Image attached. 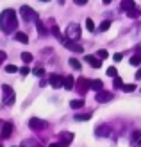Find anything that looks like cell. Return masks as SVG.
Listing matches in <instances>:
<instances>
[{
  "instance_id": "1",
  "label": "cell",
  "mask_w": 141,
  "mask_h": 147,
  "mask_svg": "<svg viewBox=\"0 0 141 147\" xmlns=\"http://www.w3.org/2000/svg\"><path fill=\"white\" fill-rule=\"evenodd\" d=\"M16 25H18V18L13 9H4L0 13V31H4L5 34H11L16 31Z\"/></svg>"
},
{
  "instance_id": "2",
  "label": "cell",
  "mask_w": 141,
  "mask_h": 147,
  "mask_svg": "<svg viewBox=\"0 0 141 147\" xmlns=\"http://www.w3.org/2000/svg\"><path fill=\"white\" fill-rule=\"evenodd\" d=\"M20 14H21V18H23L25 22H31V20L38 22V20H39V18H38V13H36L34 9H31L29 5H21V7H20Z\"/></svg>"
},
{
  "instance_id": "3",
  "label": "cell",
  "mask_w": 141,
  "mask_h": 147,
  "mask_svg": "<svg viewBox=\"0 0 141 147\" xmlns=\"http://www.w3.org/2000/svg\"><path fill=\"white\" fill-rule=\"evenodd\" d=\"M66 38L77 41V40L80 38V27H79L77 24H70L68 29H66Z\"/></svg>"
},
{
  "instance_id": "4",
  "label": "cell",
  "mask_w": 141,
  "mask_h": 147,
  "mask_svg": "<svg viewBox=\"0 0 141 147\" xmlns=\"http://www.w3.org/2000/svg\"><path fill=\"white\" fill-rule=\"evenodd\" d=\"M91 88V81H88L86 77H79L77 79V83H75V90L79 93H86L88 90Z\"/></svg>"
},
{
  "instance_id": "5",
  "label": "cell",
  "mask_w": 141,
  "mask_h": 147,
  "mask_svg": "<svg viewBox=\"0 0 141 147\" xmlns=\"http://www.w3.org/2000/svg\"><path fill=\"white\" fill-rule=\"evenodd\" d=\"M47 120H41V119H36V117H32L31 120H29V127L34 129V131H43V129H47Z\"/></svg>"
},
{
  "instance_id": "6",
  "label": "cell",
  "mask_w": 141,
  "mask_h": 147,
  "mask_svg": "<svg viewBox=\"0 0 141 147\" xmlns=\"http://www.w3.org/2000/svg\"><path fill=\"white\" fill-rule=\"evenodd\" d=\"M59 41H61V43H63V45H64L66 49H70V50H73V52H82V47H80V45H79L77 41H73V40H70V38H64V36H63V38L59 40Z\"/></svg>"
},
{
  "instance_id": "7",
  "label": "cell",
  "mask_w": 141,
  "mask_h": 147,
  "mask_svg": "<svg viewBox=\"0 0 141 147\" xmlns=\"http://www.w3.org/2000/svg\"><path fill=\"white\" fill-rule=\"evenodd\" d=\"M2 90L5 92V97H4V104L5 106H11L13 102H14V92H13V88L9 84H4L2 86Z\"/></svg>"
},
{
  "instance_id": "8",
  "label": "cell",
  "mask_w": 141,
  "mask_h": 147,
  "mask_svg": "<svg viewBox=\"0 0 141 147\" xmlns=\"http://www.w3.org/2000/svg\"><path fill=\"white\" fill-rule=\"evenodd\" d=\"M73 133H68V131H61L59 133V140H61V144L63 145H68V144H72L73 142Z\"/></svg>"
},
{
  "instance_id": "9",
  "label": "cell",
  "mask_w": 141,
  "mask_h": 147,
  "mask_svg": "<svg viewBox=\"0 0 141 147\" xmlns=\"http://www.w3.org/2000/svg\"><path fill=\"white\" fill-rule=\"evenodd\" d=\"M114 99V95L113 93H111V92H98V93H96V100H98V102H109V100H113Z\"/></svg>"
},
{
  "instance_id": "10",
  "label": "cell",
  "mask_w": 141,
  "mask_h": 147,
  "mask_svg": "<svg viewBox=\"0 0 141 147\" xmlns=\"http://www.w3.org/2000/svg\"><path fill=\"white\" fill-rule=\"evenodd\" d=\"M50 84L54 88H61V86H64V79L61 76H57V74H52L50 76Z\"/></svg>"
},
{
  "instance_id": "11",
  "label": "cell",
  "mask_w": 141,
  "mask_h": 147,
  "mask_svg": "<svg viewBox=\"0 0 141 147\" xmlns=\"http://www.w3.org/2000/svg\"><path fill=\"white\" fill-rule=\"evenodd\" d=\"M11 133H13V124L5 122V124H4V127H2V131H0V138H2V140H5V138H9V136H11Z\"/></svg>"
},
{
  "instance_id": "12",
  "label": "cell",
  "mask_w": 141,
  "mask_h": 147,
  "mask_svg": "<svg viewBox=\"0 0 141 147\" xmlns=\"http://www.w3.org/2000/svg\"><path fill=\"white\" fill-rule=\"evenodd\" d=\"M95 133H96V136H109L111 135V127L106 126V124H102V126H96Z\"/></svg>"
},
{
  "instance_id": "13",
  "label": "cell",
  "mask_w": 141,
  "mask_h": 147,
  "mask_svg": "<svg viewBox=\"0 0 141 147\" xmlns=\"http://www.w3.org/2000/svg\"><path fill=\"white\" fill-rule=\"evenodd\" d=\"M86 63H90L93 68H100L102 67V59H98L96 56H91V54L86 56Z\"/></svg>"
},
{
  "instance_id": "14",
  "label": "cell",
  "mask_w": 141,
  "mask_h": 147,
  "mask_svg": "<svg viewBox=\"0 0 141 147\" xmlns=\"http://www.w3.org/2000/svg\"><path fill=\"white\" fill-rule=\"evenodd\" d=\"M36 29H38V34L41 36V38H45V36L48 34V31H47V27L43 25V22H41V20H38V22H36Z\"/></svg>"
},
{
  "instance_id": "15",
  "label": "cell",
  "mask_w": 141,
  "mask_h": 147,
  "mask_svg": "<svg viewBox=\"0 0 141 147\" xmlns=\"http://www.w3.org/2000/svg\"><path fill=\"white\" fill-rule=\"evenodd\" d=\"M75 83H77V79H73V77H64V88H66V90H73Z\"/></svg>"
},
{
  "instance_id": "16",
  "label": "cell",
  "mask_w": 141,
  "mask_h": 147,
  "mask_svg": "<svg viewBox=\"0 0 141 147\" xmlns=\"http://www.w3.org/2000/svg\"><path fill=\"white\" fill-rule=\"evenodd\" d=\"M91 88H93V90H96V92H102L104 81H102V79H95V81H91Z\"/></svg>"
},
{
  "instance_id": "17",
  "label": "cell",
  "mask_w": 141,
  "mask_h": 147,
  "mask_svg": "<svg viewBox=\"0 0 141 147\" xmlns=\"http://www.w3.org/2000/svg\"><path fill=\"white\" fill-rule=\"evenodd\" d=\"M73 119H75L77 122H84V120H90L91 119V113H77Z\"/></svg>"
},
{
  "instance_id": "18",
  "label": "cell",
  "mask_w": 141,
  "mask_h": 147,
  "mask_svg": "<svg viewBox=\"0 0 141 147\" xmlns=\"http://www.w3.org/2000/svg\"><path fill=\"white\" fill-rule=\"evenodd\" d=\"M122 9H125V11L134 9V0H122Z\"/></svg>"
},
{
  "instance_id": "19",
  "label": "cell",
  "mask_w": 141,
  "mask_h": 147,
  "mask_svg": "<svg viewBox=\"0 0 141 147\" xmlns=\"http://www.w3.org/2000/svg\"><path fill=\"white\" fill-rule=\"evenodd\" d=\"M70 106H72V109H79V108L84 106V100H82V99H75V100L70 102Z\"/></svg>"
},
{
  "instance_id": "20",
  "label": "cell",
  "mask_w": 141,
  "mask_h": 147,
  "mask_svg": "<svg viewBox=\"0 0 141 147\" xmlns=\"http://www.w3.org/2000/svg\"><path fill=\"white\" fill-rule=\"evenodd\" d=\"M20 43H29V36L25 34V32H16V36H14Z\"/></svg>"
},
{
  "instance_id": "21",
  "label": "cell",
  "mask_w": 141,
  "mask_h": 147,
  "mask_svg": "<svg viewBox=\"0 0 141 147\" xmlns=\"http://www.w3.org/2000/svg\"><path fill=\"white\" fill-rule=\"evenodd\" d=\"M139 63H141V54H136V56L130 57V65H132V67H138Z\"/></svg>"
},
{
  "instance_id": "22",
  "label": "cell",
  "mask_w": 141,
  "mask_h": 147,
  "mask_svg": "<svg viewBox=\"0 0 141 147\" xmlns=\"http://www.w3.org/2000/svg\"><path fill=\"white\" fill-rule=\"evenodd\" d=\"M21 59H23V63H31L34 59V56L31 52H23V54H21Z\"/></svg>"
},
{
  "instance_id": "23",
  "label": "cell",
  "mask_w": 141,
  "mask_h": 147,
  "mask_svg": "<svg viewBox=\"0 0 141 147\" xmlns=\"http://www.w3.org/2000/svg\"><path fill=\"white\" fill-rule=\"evenodd\" d=\"M52 34H54L57 40H61V38H63V34H61V31H59V27H57V25H52Z\"/></svg>"
},
{
  "instance_id": "24",
  "label": "cell",
  "mask_w": 141,
  "mask_h": 147,
  "mask_svg": "<svg viewBox=\"0 0 141 147\" xmlns=\"http://www.w3.org/2000/svg\"><path fill=\"white\" fill-rule=\"evenodd\" d=\"M70 65H72V67L75 68V70H80V68H82V67H80V61L75 59V57H72V59H70Z\"/></svg>"
},
{
  "instance_id": "25",
  "label": "cell",
  "mask_w": 141,
  "mask_h": 147,
  "mask_svg": "<svg viewBox=\"0 0 141 147\" xmlns=\"http://www.w3.org/2000/svg\"><path fill=\"white\" fill-rule=\"evenodd\" d=\"M32 74H34L36 77H41L43 74H45V68H43V67H36V68L32 70Z\"/></svg>"
},
{
  "instance_id": "26",
  "label": "cell",
  "mask_w": 141,
  "mask_h": 147,
  "mask_svg": "<svg viewBox=\"0 0 141 147\" xmlns=\"http://www.w3.org/2000/svg\"><path fill=\"white\" fill-rule=\"evenodd\" d=\"M107 56H109V54H107V50H106V49H100L98 52H96V57H98V59H106Z\"/></svg>"
},
{
  "instance_id": "27",
  "label": "cell",
  "mask_w": 141,
  "mask_h": 147,
  "mask_svg": "<svg viewBox=\"0 0 141 147\" xmlns=\"http://www.w3.org/2000/svg\"><path fill=\"white\" fill-rule=\"evenodd\" d=\"M113 86H114V88H123V81L116 76V77H114V81H113Z\"/></svg>"
},
{
  "instance_id": "28",
  "label": "cell",
  "mask_w": 141,
  "mask_h": 147,
  "mask_svg": "<svg viewBox=\"0 0 141 147\" xmlns=\"http://www.w3.org/2000/svg\"><path fill=\"white\" fill-rule=\"evenodd\" d=\"M84 24H86V29H88V31H95V24H93V20H90V18H88L86 22H84Z\"/></svg>"
},
{
  "instance_id": "29",
  "label": "cell",
  "mask_w": 141,
  "mask_h": 147,
  "mask_svg": "<svg viewBox=\"0 0 141 147\" xmlns=\"http://www.w3.org/2000/svg\"><path fill=\"white\" fill-rule=\"evenodd\" d=\"M109 27H111V22H109V20H104L102 24H100V31L104 32V31H107Z\"/></svg>"
},
{
  "instance_id": "30",
  "label": "cell",
  "mask_w": 141,
  "mask_h": 147,
  "mask_svg": "<svg viewBox=\"0 0 141 147\" xmlns=\"http://www.w3.org/2000/svg\"><path fill=\"white\" fill-rule=\"evenodd\" d=\"M5 72H7V74H14V72H18V67H16V65H7V67H5Z\"/></svg>"
},
{
  "instance_id": "31",
  "label": "cell",
  "mask_w": 141,
  "mask_h": 147,
  "mask_svg": "<svg viewBox=\"0 0 141 147\" xmlns=\"http://www.w3.org/2000/svg\"><path fill=\"white\" fill-rule=\"evenodd\" d=\"M122 90H123V92H127V93H130V92H134V90H136V86H134V84H123Z\"/></svg>"
},
{
  "instance_id": "32",
  "label": "cell",
  "mask_w": 141,
  "mask_h": 147,
  "mask_svg": "<svg viewBox=\"0 0 141 147\" xmlns=\"http://www.w3.org/2000/svg\"><path fill=\"white\" fill-rule=\"evenodd\" d=\"M139 140H141V131H136V133L132 135V142H134V144H138Z\"/></svg>"
},
{
  "instance_id": "33",
  "label": "cell",
  "mask_w": 141,
  "mask_h": 147,
  "mask_svg": "<svg viewBox=\"0 0 141 147\" xmlns=\"http://www.w3.org/2000/svg\"><path fill=\"white\" fill-rule=\"evenodd\" d=\"M107 76H109V77H116V68H114V67L107 68Z\"/></svg>"
},
{
  "instance_id": "34",
  "label": "cell",
  "mask_w": 141,
  "mask_h": 147,
  "mask_svg": "<svg viewBox=\"0 0 141 147\" xmlns=\"http://www.w3.org/2000/svg\"><path fill=\"white\" fill-rule=\"evenodd\" d=\"M127 14H129L130 18H136L138 14H139V11H136V9H130V11H127Z\"/></svg>"
},
{
  "instance_id": "35",
  "label": "cell",
  "mask_w": 141,
  "mask_h": 147,
  "mask_svg": "<svg viewBox=\"0 0 141 147\" xmlns=\"http://www.w3.org/2000/svg\"><path fill=\"white\" fill-rule=\"evenodd\" d=\"M5 57H7V54H5V52H2V50H0V65H2V61H5Z\"/></svg>"
},
{
  "instance_id": "36",
  "label": "cell",
  "mask_w": 141,
  "mask_h": 147,
  "mask_svg": "<svg viewBox=\"0 0 141 147\" xmlns=\"http://www.w3.org/2000/svg\"><path fill=\"white\" fill-rule=\"evenodd\" d=\"M77 5H84V4H88V0H73Z\"/></svg>"
},
{
  "instance_id": "37",
  "label": "cell",
  "mask_w": 141,
  "mask_h": 147,
  "mask_svg": "<svg viewBox=\"0 0 141 147\" xmlns=\"http://www.w3.org/2000/svg\"><path fill=\"white\" fill-rule=\"evenodd\" d=\"M122 57H123L122 54H114V57H113V59H114V61L118 63V61H122Z\"/></svg>"
},
{
  "instance_id": "38",
  "label": "cell",
  "mask_w": 141,
  "mask_h": 147,
  "mask_svg": "<svg viewBox=\"0 0 141 147\" xmlns=\"http://www.w3.org/2000/svg\"><path fill=\"white\" fill-rule=\"evenodd\" d=\"M20 74H21V76H27V74H29V68H27V67H23V68L20 70Z\"/></svg>"
},
{
  "instance_id": "39",
  "label": "cell",
  "mask_w": 141,
  "mask_h": 147,
  "mask_svg": "<svg viewBox=\"0 0 141 147\" xmlns=\"http://www.w3.org/2000/svg\"><path fill=\"white\" fill-rule=\"evenodd\" d=\"M48 147H64V145H63V144H61V142H59V144H50V145H48Z\"/></svg>"
},
{
  "instance_id": "40",
  "label": "cell",
  "mask_w": 141,
  "mask_h": 147,
  "mask_svg": "<svg viewBox=\"0 0 141 147\" xmlns=\"http://www.w3.org/2000/svg\"><path fill=\"white\" fill-rule=\"evenodd\" d=\"M136 79H141V68L138 70V74H136Z\"/></svg>"
},
{
  "instance_id": "41",
  "label": "cell",
  "mask_w": 141,
  "mask_h": 147,
  "mask_svg": "<svg viewBox=\"0 0 141 147\" xmlns=\"http://www.w3.org/2000/svg\"><path fill=\"white\" fill-rule=\"evenodd\" d=\"M102 2H104V4L107 5V4H111V2H113V0H102Z\"/></svg>"
},
{
  "instance_id": "42",
  "label": "cell",
  "mask_w": 141,
  "mask_h": 147,
  "mask_svg": "<svg viewBox=\"0 0 141 147\" xmlns=\"http://www.w3.org/2000/svg\"><path fill=\"white\" fill-rule=\"evenodd\" d=\"M41 2H50V0H41Z\"/></svg>"
},
{
  "instance_id": "43",
  "label": "cell",
  "mask_w": 141,
  "mask_h": 147,
  "mask_svg": "<svg viewBox=\"0 0 141 147\" xmlns=\"http://www.w3.org/2000/svg\"><path fill=\"white\" fill-rule=\"evenodd\" d=\"M0 147H4V145H2V144H0Z\"/></svg>"
}]
</instances>
